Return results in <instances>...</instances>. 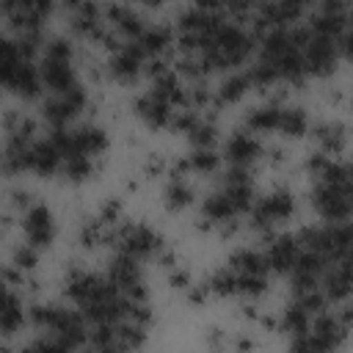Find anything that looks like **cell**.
<instances>
[{"label": "cell", "instance_id": "3", "mask_svg": "<svg viewBox=\"0 0 353 353\" xmlns=\"http://www.w3.org/2000/svg\"><path fill=\"white\" fill-rule=\"evenodd\" d=\"M83 105H85L83 88L72 85V88H66V91H61V94H55V97H50L44 102V116L52 121V127H63Z\"/></svg>", "mask_w": 353, "mask_h": 353}, {"label": "cell", "instance_id": "22", "mask_svg": "<svg viewBox=\"0 0 353 353\" xmlns=\"http://www.w3.org/2000/svg\"><path fill=\"white\" fill-rule=\"evenodd\" d=\"M306 127H309V119H306V113H303L301 108H281L279 130H281L284 135L298 138V135H303V132H306Z\"/></svg>", "mask_w": 353, "mask_h": 353}, {"label": "cell", "instance_id": "24", "mask_svg": "<svg viewBox=\"0 0 353 353\" xmlns=\"http://www.w3.org/2000/svg\"><path fill=\"white\" fill-rule=\"evenodd\" d=\"M248 85H251V83H248V74H245V72H232L229 77H223V83H221V88H218V99L232 102V99L243 97V91H245Z\"/></svg>", "mask_w": 353, "mask_h": 353}, {"label": "cell", "instance_id": "11", "mask_svg": "<svg viewBox=\"0 0 353 353\" xmlns=\"http://www.w3.org/2000/svg\"><path fill=\"white\" fill-rule=\"evenodd\" d=\"M39 77H41L55 94H61V91L72 88V85H77L69 61H52V58H44V61H41V69H39Z\"/></svg>", "mask_w": 353, "mask_h": 353}, {"label": "cell", "instance_id": "26", "mask_svg": "<svg viewBox=\"0 0 353 353\" xmlns=\"http://www.w3.org/2000/svg\"><path fill=\"white\" fill-rule=\"evenodd\" d=\"M281 323H284V328H287L292 336H301V334H306V331H309V312H306L303 306L292 303V306H287V309H284Z\"/></svg>", "mask_w": 353, "mask_h": 353}, {"label": "cell", "instance_id": "23", "mask_svg": "<svg viewBox=\"0 0 353 353\" xmlns=\"http://www.w3.org/2000/svg\"><path fill=\"white\" fill-rule=\"evenodd\" d=\"M108 14H110V19L116 22V28L119 30H124V33H141V28H143V19L130 8V6H113V8H108Z\"/></svg>", "mask_w": 353, "mask_h": 353}, {"label": "cell", "instance_id": "30", "mask_svg": "<svg viewBox=\"0 0 353 353\" xmlns=\"http://www.w3.org/2000/svg\"><path fill=\"white\" fill-rule=\"evenodd\" d=\"M185 163H188V168H193V171H212V168L218 165V154H215V149H193V152L185 157Z\"/></svg>", "mask_w": 353, "mask_h": 353}, {"label": "cell", "instance_id": "21", "mask_svg": "<svg viewBox=\"0 0 353 353\" xmlns=\"http://www.w3.org/2000/svg\"><path fill=\"white\" fill-rule=\"evenodd\" d=\"M193 201V188L182 179V174H174L171 179H168V185H165V204L171 207V210H182L185 204H190Z\"/></svg>", "mask_w": 353, "mask_h": 353}, {"label": "cell", "instance_id": "31", "mask_svg": "<svg viewBox=\"0 0 353 353\" xmlns=\"http://www.w3.org/2000/svg\"><path fill=\"white\" fill-rule=\"evenodd\" d=\"M317 138L323 141V146L325 149H339L342 143H345V130H342V124H323L320 130H317Z\"/></svg>", "mask_w": 353, "mask_h": 353}, {"label": "cell", "instance_id": "33", "mask_svg": "<svg viewBox=\"0 0 353 353\" xmlns=\"http://www.w3.org/2000/svg\"><path fill=\"white\" fill-rule=\"evenodd\" d=\"M265 287H268V279L265 276H256V273L237 276V292H243V295H259V292H265Z\"/></svg>", "mask_w": 353, "mask_h": 353}, {"label": "cell", "instance_id": "34", "mask_svg": "<svg viewBox=\"0 0 353 353\" xmlns=\"http://www.w3.org/2000/svg\"><path fill=\"white\" fill-rule=\"evenodd\" d=\"M36 259H39V254H36V248L28 243V245H19L17 251H14V268H33L36 265Z\"/></svg>", "mask_w": 353, "mask_h": 353}, {"label": "cell", "instance_id": "9", "mask_svg": "<svg viewBox=\"0 0 353 353\" xmlns=\"http://www.w3.org/2000/svg\"><path fill=\"white\" fill-rule=\"evenodd\" d=\"M309 336L314 339V345H317L323 353H328V350H331V347L345 336V323H342V320H336L334 314H320V317L312 323Z\"/></svg>", "mask_w": 353, "mask_h": 353}, {"label": "cell", "instance_id": "2", "mask_svg": "<svg viewBox=\"0 0 353 353\" xmlns=\"http://www.w3.org/2000/svg\"><path fill=\"white\" fill-rule=\"evenodd\" d=\"M116 240H119L121 254H127V256H132V259L146 256V254L157 251V245H160L157 232H152V229L143 226V223H127V226L119 232Z\"/></svg>", "mask_w": 353, "mask_h": 353}, {"label": "cell", "instance_id": "17", "mask_svg": "<svg viewBox=\"0 0 353 353\" xmlns=\"http://www.w3.org/2000/svg\"><path fill=\"white\" fill-rule=\"evenodd\" d=\"M22 320H25V314H22L19 298L11 290L3 287L0 290V331L3 334H11V331H17L22 325Z\"/></svg>", "mask_w": 353, "mask_h": 353}, {"label": "cell", "instance_id": "5", "mask_svg": "<svg viewBox=\"0 0 353 353\" xmlns=\"http://www.w3.org/2000/svg\"><path fill=\"white\" fill-rule=\"evenodd\" d=\"M292 207H295L292 193H290V190H276V193L259 199V204H256L254 212H251V223L259 226V229H262V226H270L273 221L287 218V215L292 212Z\"/></svg>", "mask_w": 353, "mask_h": 353}, {"label": "cell", "instance_id": "19", "mask_svg": "<svg viewBox=\"0 0 353 353\" xmlns=\"http://www.w3.org/2000/svg\"><path fill=\"white\" fill-rule=\"evenodd\" d=\"M279 116H281V108L268 102V105H256L248 110V130H259V132H268V130H279Z\"/></svg>", "mask_w": 353, "mask_h": 353}, {"label": "cell", "instance_id": "12", "mask_svg": "<svg viewBox=\"0 0 353 353\" xmlns=\"http://www.w3.org/2000/svg\"><path fill=\"white\" fill-rule=\"evenodd\" d=\"M143 63V52L135 41H127V44H119L116 52H113V61H110V69L116 77H135V72L141 69Z\"/></svg>", "mask_w": 353, "mask_h": 353}, {"label": "cell", "instance_id": "6", "mask_svg": "<svg viewBox=\"0 0 353 353\" xmlns=\"http://www.w3.org/2000/svg\"><path fill=\"white\" fill-rule=\"evenodd\" d=\"M22 229H25V237L33 248H41L52 240L55 234V223H52V215L44 204H30L28 212H25V221H22Z\"/></svg>", "mask_w": 353, "mask_h": 353}, {"label": "cell", "instance_id": "1", "mask_svg": "<svg viewBox=\"0 0 353 353\" xmlns=\"http://www.w3.org/2000/svg\"><path fill=\"white\" fill-rule=\"evenodd\" d=\"M314 207L320 215L331 223H342L350 215V188H336V185H317L314 188Z\"/></svg>", "mask_w": 353, "mask_h": 353}, {"label": "cell", "instance_id": "25", "mask_svg": "<svg viewBox=\"0 0 353 353\" xmlns=\"http://www.w3.org/2000/svg\"><path fill=\"white\" fill-rule=\"evenodd\" d=\"M188 138H190V143H193V149H212V143H215V127H212V121H204V119H196L193 121V127L188 130Z\"/></svg>", "mask_w": 353, "mask_h": 353}, {"label": "cell", "instance_id": "28", "mask_svg": "<svg viewBox=\"0 0 353 353\" xmlns=\"http://www.w3.org/2000/svg\"><path fill=\"white\" fill-rule=\"evenodd\" d=\"M212 292H218V295H229V292H237V276H234V270L232 268H221V270H215L212 273V279H210V284H207Z\"/></svg>", "mask_w": 353, "mask_h": 353}, {"label": "cell", "instance_id": "10", "mask_svg": "<svg viewBox=\"0 0 353 353\" xmlns=\"http://www.w3.org/2000/svg\"><path fill=\"white\" fill-rule=\"evenodd\" d=\"M256 154H259V141H256L248 130H237V132L226 141V157L232 160V165L245 168Z\"/></svg>", "mask_w": 353, "mask_h": 353}, {"label": "cell", "instance_id": "32", "mask_svg": "<svg viewBox=\"0 0 353 353\" xmlns=\"http://www.w3.org/2000/svg\"><path fill=\"white\" fill-rule=\"evenodd\" d=\"M72 55V47L63 36H52L47 44H44V58H52V61H69Z\"/></svg>", "mask_w": 353, "mask_h": 353}, {"label": "cell", "instance_id": "4", "mask_svg": "<svg viewBox=\"0 0 353 353\" xmlns=\"http://www.w3.org/2000/svg\"><path fill=\"white\" fill-rule=\"evenodd\" d=\"M301 55H303V69L320 74V72H328L334 66V61H336V44H334L331 36H314V33H309V41L303 44Z\"/></svg>", "mask_w": 353, "mask_h": 353}, {"label": "cell", "instance_id": "13", "mask_svg": "<svg viewBox=\"0 0 353 353\" xmlns=\"http://www.w3.org/2000/svg\"><path fill=\"white\" fill-rule=\"evenodd\" d=\"M3 85L14 88L17 94L36 97V94H39V88H41V77H39V69H33V66H30V61H25V58H22V61L14 66V72L8 74V80H6Z\"/></svg>", "mask_w": 353, "mask_h": 353}, {"label": "cell", "instance_id": "8", "mask_svg": "<svg viewBox=\"0 0 353 353\" xmlns=\"http://www.w3.org/2000/svg\"><path fill=\"white\" fill-rule=\"evenodd\" d=\"M298 251H301V245H298V240L292 237V234H279V237H273V243L268 245V254H265V262H268V268H273V270H290L292 268V262H295V256H298Z\"/></svg>", "mask_w": 353, "mask_h": 353}, {"label": "cell", "instance_id": "29", "mask_svg": "<svg viewBox=\"0 0 353 353\" xmlns=\"http://www.w3.org/2000/svg\"><path fill=\"white\" fill-rule=\"evenodd\" d=\"M61 312H63V306H55V303H36L33 309H30V317H33V323H39V325H44V328H55V323H58V317H61Z\"/></svg>", "mask_w": 353, "mask_h": 353}, {"label": "cell", "instance_id": "15", "mask_svg": "<svg viewBox=\"0 0 353 353\" xmlns=\"http://www.w3.org/2000/svg\"><path fill=\"white\" fill-rule=\"evenodd\" d=\"M138 113L149 121V124H154V127H163V124H168L171 121V105L165 102V99H160L154 91H146L141 99H138Z\"/></svg>", "mask_w": 353, "mask_h": 353}, {"label": "cell", "instance_id": "7", "mask_svg": "<svg viewBox=\"0 0 353 353\" xmlns=\"http://www.w3.org/2000/svg\"><path fill=\"white\" fill-rule=\"evenodd\" d=\"M25 168H33L39 174H52L61 168V152L55 149V143L47 141H36L30 143L28 154H25Z\"/></svg>", "mask_w": 353, "mask_h": 353}, {"label": "cell", "instance_id": "14", "mask_svg": "<svg viewBox=\"0 0 353 353\" xmlns=\"http://www.w3.org/2000/svg\"><path fill=\"white\" fill-rule=\"evenodd\" d=\"M168 41H171V30L165 25H157V22L154 25H143L141 33L135 36V44L141 47V52L152 55V58H157L168 47Z\"/></svg>", "mask_w": 353, "mask_h": 353}, {"label": "cell", "instance_id": "35", "mask_svg": "<svg viewBox=\"0 0 353 353\" xmlns=\"http://www.w3.org/2000/svg\"><path fill=\"white\" fill-rule=\"evenodd\" d=\"M121 347H105V350H97V353H119Z\"/></svg>", "mask_w": 353, "mask_h": 353}, {"label": "cell", "instance_id": "27", "mask_svg": "<svg viewBox=\"0 0 353 353\" xmlns=\"http://www.w3.org/2000/svg\"><path fill=\"white\" fill-rule=\"evenodd\" d=\"M61 168L69 179H85L94 171V160L88 154H69L61 160Z\"/></svg>", "mask_w": 353, "mask_h": 353}, {"label": "cell", "instance_id": "20", "mask_svg": "<svg viewBox=\"0 0 353 353\" xmlns=\"http://www.w3.org/2000/svg\"><path fill=\"white\" fill-rule=\"evenodd\" d=\"M201 212H204V218H207V221H218V223H223V221H232L234 207H232V201L226 199V193H223V190H218V193H212V196H207V199H204Z\"/></svg>", "mask_w": 353, "mask_h": 353}, {"label": "cell", "instance_id": "18", "mask_svg": "<svg viewBox=\"0 0 353 353\" xmlns=\"http://www.w3.org/2000/svg\"><path fill=\"white\" fill-rule=\"evenodd\" d=\"M229 268H232L237 276H251V273L265 276V273H268L265 256H262L259 251H254V248H240V251H234L232 259H229Z\"/></svg>", "mask_w": 353, "mask_h": 353}, {"label": "cell", "instance_id": "16", "mask_svg": "<svg viewBox=\"0 0 353 353\" xmlns=\"http://www.w3.org/2000/svg\"><path fill=\"white\" fill-rule=\"evenodd\" d=\"M325 273V295L328 298H345L347 295V290H350V265H347V259H336V265H331V268H325L323 270Z\"/></svg>", "mask_w": 353, "mask_h": 353}]
</instances>
